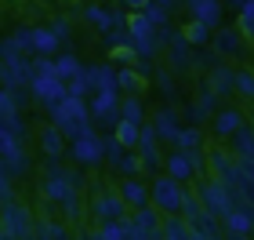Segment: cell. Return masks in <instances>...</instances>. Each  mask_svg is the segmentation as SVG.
Returning a JSON list of instances; mask_svg holds the SVG:
<instances>
[{
    "label": "cell",
    "instance_id": "6da1fadb",
    "mask_svg": "<svg viewBox=\"0 0 254 240\" xmlns=\"http://www.w3.org/2000/svg\"><path fill=\"white\" fill-rule=\"evenodd\" d=\"M149 186H153V208L164 215H182V208H186V182H178V178H171L167 171L164 175H156L153 182H149Z\"/></svg>",
    "mask_w": 254,
    "mask_h": 240
},
{
    "label": "cell",
    "instance_id": "7a4b0ae2",
    "mask_svg": "<svg viewBox=\"0 0 254 240\" xmlns=\"http://www.w3.org/2000/svg\"><path fill=\"white\" fill-rule=\"evenodd\" d=\"M164 171L171 178H178V182H192L196 178V153H186V150H175V153H167L164 157Z\"/></svg>",
    "mask_w": 254,
    "mask_h": 240
},
{
    "label": "cell",
    "instance_id": "3957f363",
    "mask_svg": "<svg viewBox=\"0 0 254 240\" xmlns=\"http://www.w3.org/2000/svg\"><path fill=\"white\" fill-rule=\"evenodd\" d=\"M120 193H124V200H127V208H131V211L153 208V186L142 182V178H124L120 182Z\"/></svg>",
    "mask_w": 254,
    "mask_h": 240
},
{
    "label": "cell",
    "instance_id": "277c9868",
    "mask_svg": "<svg viewBox=\"0 0 254 240\" xmlns=\"http://www.w3.org/2000/svg\"><path fill=\"white\" fill-rule=\"evenodd\" d=\"M73 157L80 160V164H98V160H102V142H98L91 131L76 135V142H73Z\"/></svg>",
    "mask_w": 254,
    "mask_h": 240
},
{
    "label": "cell",
    "instance_id": "5b68a950",
    "mask_svg": "<svg viewBox=\"0 0 254 240\" xmlns=\"http://www.w3.org/2000/svg\"><path fill=\"white\" fill-rule=\"evenodd\" d=\"M160 237H164V240H192L196 230H192V222L186 219V215H167V219H164V230H160Z\"/></svg>",
    "mask_w": 254,
    "mask_h": 240
},
{
    "label": "cell",
    "instance_id": "8992f818",
    "mask_svg": "<svg viewBox=\"0 0 254 240\" xmlns=\"http://www.w3.org/2000/svg\"><path fill=\"white\" fill-rule=\"evenodd\" d=\"M244 131V113L240 109H222L214 117V135L218 139H229V135H240Z\"/></svg>",
    "mask_w": 254,
    "mask_h": 240
},
{
    "label": "cell",
    "instance_id": "52a82bcc",
    "mask_svg": "<svg viewBox=\"0 0 254 240\" xmlns=\"http://www.w3.org/2000/svg\"><path fill=\"white\" fill-rule=\"evenodd\" d=\"M40 150L48 153V157H62V153H65L62 128H55V124H44V128H40Z\"/></svg>",
    "mask_w": 254,
    "mask_h": 240
},
{
    "label": "cell",
    "instance_id": "ba28073f",
    "mask_svg": "<svg viewBox=\"0 0 254 240\" xmlns=\"http://www.w3.org/2000/svg\"><path fill=\"white\" fill-rule=\"evenodd\" d=\"M113 139H117L124 150H134V146L142 142V124H134V120H117V128H113Z\"/></svg>",
    "mask_w": 254,
    "mask_h": 240
},
{
    "label": "cell",
    "instance_id": "9c48e42d",
    "mask_svg": "<svg viewBox=\"0 0 254 240\" xmlns=\"http://www.w3.org/2000/svg\"><path fill=\"white\" fill-rule=\"evenodd\" d=\"M222 222H225V230H229V233H247V237L254 233V215H251V211H240V208H233V211H229Z\"/></svg>",
    "mask_w": 254,
    "mask_h": 240
},
{
    "label": "cell",
    "instance_id": "30bf717a",
    "mask_svg": "<svg viewBox=\"0 0 254 240\" xmlns=\"http://www.w3.org/2000/svg\"><path fill=\"white\" fill-rule=\"evenodd\" d=\"M240 33H244V29H222V33L214 37V48L222 51V55H233V51L240 48Z\"/></svg>",
    "mask_w": 254,
    "mask_h": 240
},
{
    "label": "cell",
    "instance_id": "8fae6325",
    "mask_svg": "<svg viewBox=\"0 0 254 240\" xmlns=\"http://www.w3.org/2000/svg\"><path fill=\"white\" fill-rule=\"evenodd\" d=\"M182 37H186L189 44H207L211 40V26H203V22L196 18V22H189V26L182 29Z\"/></svg>",
    "mask_w": 254,
    "mask_h": 240
},
{
    "label": "cell",
    "instance_id": "7c38bea8",
    "mask_svg": "<svg viewBox=\"0 0 254 240\" xmlns=\"http://www.w3.org/2000/svg\"><path fill=\"white\" fill-rule=\"evenodd\" d=\"M196 18H200L203 26H218V18H222L218 15V4L214 0H196Z\"/></svg>",
    "mask_w": 254,
    "mask_h": 240
},
{
    "label": "cell",
    "instance_id": "4fadbf2b",
    "mask_svg": "<svg viewBox=\"0 0 254 240\" xmlns=\"http://www.w3.org/2000/svg\"><path fill=\"white\" fill-rule=\"evenodd\" d=\"M55 70H59V77L62 80H69V77H84V70H80V62L73 59V55H65V59H59V62H55Z\"/></svg>",
    "mask_w": 254,
    "mask_h": 240
},
{
    "label": "cell",
    "instance_id": "5bb4252c",
    "mask_svg": "<svg viewBox=\"0 0 254 240\" xmlns=\"http://www.w3.org/2000/svg\"><path fill=\"white\" fill-rule=\"evenodd\" d=\"M113 106H117V91H113V87H106V91H98V98L91 102V109H95L98 117H102V113H109Z\"/></svg>",
    "mask_w": 254,
    "mask_h": 240
},
{
    "label": "cell",
    "instance_id": "9a60e30c",
    "mask_svg": "<svg viewBox=\"0 0 254 240\" xmlns=\"http://www.w3.org/2000/svg\"><path fill=\"white\" fill-rule=\"evenodd\" d=\"M233 84L240 87V95H247V98H254V73L251 70H244V73H236V80Z\"/></svg>",
    "mask_w": 254,
    "mask_h": 240
},
{
    "label": "cell",
    "instance_id": "2e32d148",
    "mask_svg": "<svg viewBox=\"0 0 254 240\" xmlns=\"http://www.w3.org/2000/svg\"><path fill=\"white\" fill-rule=\"evenodd\" d=\"M33 37H37L33 44H37L40 51H55V44H59V37H55L51 29H37V33H33Z\"/></svg>",
    "mask_w": 254,
    "mask_h": 240
},
{
    "label": "cell",
    "instance_id": "e0dca14e",
    "mask_svg": "<svg viewBox=\"0 0 254 240\" xmlns=\"http://www.w3.org/2000/svg\"><path fill=\"white\" fill-rule=\"evenodd\" d=\"M124 120L142 124V102H138V98H127V102H124Z\"/></svg>",
    "mask_w": 254,
    "mask_h": 240
},
{
    "label": "cell",
    "instance_id": "ac0fdd59",
    "mask_svg": "<svg viewBox=\"0 0 254 240\" xmlns=\"http://www.w3.org/2000/svg\"><path fill=\"white\" fill-rule=\"evenodd\" d=\"M120 84H124V87H131V91H142V87H145L134 73H120Z\"/></svg>",
    "mask_w": 254,
    "mask_h": 240
},
{
    "label": "cell",
    "instance_id": "d6986e66",
    "mask_svg": "<svg viewBox=\"0 0 254 240\" xmlns=\"http://www.w3.org/2000/svg\"><path fill=\"white\" fill-rule=\"evenodd\" d=\"M225 240H251L247 233H225Z\"/></svg>",
    "mask_w": 254,
    "mask_h": 240
}]
</instances>
